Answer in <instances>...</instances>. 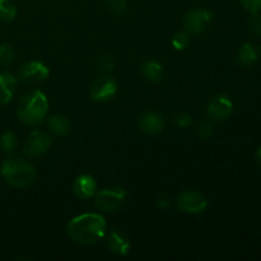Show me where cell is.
<instances>
[{"label": "cell", "instance_id": "cell-18", "mask_svg": "<svg viewBox=\"0 0 261 261\" xmlns=\"http://www.w3.org/2000/svg\"><path fill=\"white\" fill-rule=\"evenodd\" d=\"M17 15V8L10 0H0V19L9 22Z\"/></svg>", "mask_w": 261, "mask_h": 261}, {"label": "cell", "instance_id": "cell-28", "mask_svg": "<svg viewBox=\"0 0 261 261\" xmlns=\"http://www.w3.org/2000/svg\"><path fill=\"white\" fill-rule=\"evenodd\" d=\"M171 204H172V203H171L170 199L165 198V196H161V198L157 200V205L160 206V208H162V209L170 208Z\"/></svg>", "mask_w": 261, "mask_h": 261}, {"label": "cell", "instance_id": "cell-23", "mask_svg": "<svg viewBox=\"0 0 261 261\" xmlns=\"http://www.w3.org/2000/svg\"><path fill=\"white\" fill-rule=\"evenodd\" d=\"M114 66H115V61L111 55H102L101 58L98 59V68L101 69L105 74L110 73V71L114 69Z\"/></svg>", "mask_w": 261, "mask_h": 261}, {"label": "cell", "instance_id": "cell-7", "mask_svg": "<svg viewBox=\"0 0 261 261\" xmlns=\"http://www.w3.org/2000/svg\"><path fill=\"white\" fill-rule=\"evenodd\" d=\"M51 147V137L43 132H33L23 145V153L28 157H40Z\"/></svg>", "mask_w": 261, "mask_h": 261}, {"label": "cell", "instance_id": "cell-3", "mask_svg": "<svg viewBox=\"0 0 261 261\" xmlns=\"http://www.w3.org/2000/svg\"><path fill=\"white\" fill-rule=\"evenodd\" d=\"M2 175L13 188H25L36 178V170L31 163L20 158H8L2 166Z\"/></svg>", "mask_w": 261, "mask_h": 261}, {"label": "cell", "instance_id": "cell-9", "mask_svg": "<svg viewBox=\"0 0 261 261\" xmlns=\"http://www.w3.org/2000/svg\"><path fill=\"white\" fill-rule=\"evenodd\" d=\"M233 111V103L227 94L221 93L213 97L208 106V116L214 121H223L228 119Z\"/></svg>", "mask_w": 261, "mask_h": 261}, {"label": "cell", "instance_id": "cell-14", "mask_svg": "<svg viewBox=\"0 0 261 261\" xmlns=\"http://www.w3.org/2000/svg\"><path fill=\"white\" fill-rule=\"evenodd\" d=\"M261 48L260 46L254 45V43H244L240 47L239 54H237V61L242 66H250L256 63L260 58Z\"/></svg>", "mask_w": 261, "mask_h": 261}, {"label": "cell", "instance_id": "cell-26", "mask_svg": "<svg viewBox=\"0 0 261 261\" xmlns=\"http://www.w3.org/2000/svg\"><path fill=\"white\" fill-rule=\"evenodd\" d=\"M250 25H251V30L255 35L260 36L261 37V15L259 13H254L251 15V20H250Z\"/></svg>", "mask_w": 261, "mask_h": 261}, {"label": "cell", "instance_id": "cell-25", "mask_svg": "<svg viewBox=\"0 0 261 261\" xmlns=\"http://www.w3.org/2000/svg\"><path fill=\"white\" fill-rule=\"evenodd\" d=\"M175 122L178 127L186 129V127H189L193 124V120H191V116L189 114H186V112H180V114H177V116L175 117Z\"/></svg>", "mask_w": 261, "mask_h": 261}, {"label": "cell", "instance_id": "cell-17", "mask_svg": "<svg viewBox=\"0 0 261 261\" xmlns=\"http://www.w3.org/2000/svg\"><path fill=\"white\" fill-rule=\"evenodd\" d=\"M48 127L56 135H66L70 132V122L63 115H55L48 119Z\"/></svg>", "mask_w": 261, "mask_h": 261}, {"label": "cell", "instance_id": "cell-20", "mask_svg": "<svg viewBox=\"0 0 261 261\" xmlns=\"http://www.w3.org/2000/svg\"><path fill=\"white\" fill-rule=\"evenodd\" d=\"M190 43V33L188 31H180L172 38V46L176 50H185Z\"/></svg>", "mask_w": 261, "mask_h": 261}, {"label": "cell", "instance_id": "cell-1", "mask_svg": "<svg viewBox=\"0 0 261 261\" xmlns=\"http://www.w3.org/2000/svg\"><path fill=\"white\" fill-rule=\"evenodd\" d=\"M106 222L103 217L94 213H86L71 219L68 224V233L75 242L93 245L103 237Z\"/></svg>", "mask_w": 261, "mask_h": 261}, {"label": "cell", "instance_id": "cell-8", "mask_svg": "<svg viewBox=\"0 0 261 261\" xmlns=\"http://www.w3.org/2000/svg\"><path fill=\"white\" fill-rule=\"evenodd\" d=\"M116 81L110 75L99 76L91 87V97L98 102L110 101L116 94Z\"/></svg>", "mask_w": 261, "mask_h": 261}, {"label": "cell", "instance_id": "cell-6", "mask_svg": "<svg viewBox=\"0 0 261 261\" xmlns=\"http://www.w3.org/2000/svg\"><path fill=\"white\" fill-rule=\"evenodd\" d=\"M176 203L181 211L191 214L201 213L208 206V200L205 196L196 191H184L177 196Z\"/></svg>", "mask_w": 261, "mask_h": 261}, {"label": "cell", "instance_id": "cell-27", "mask_svg": "<svg viewBox=\"0 0 261 261\" xmlns=\"http://www.w3.org/2000/svg\"><path fill=\"white\" fill-rule=\"evenodd\" d=\"M198 134H199V138L204 140L211 138V135L213 134V124H211V122H204V124L199 127Z\"/></svg>", "mask_w": 261, "mask_h": 261}, {"label": "cell", "instance_id": "cell-4", "mask_svg": "<svg viewBox=\"0 0 261 261\" xmlns=\"http://www.w3.org/2000/svg\"><path fill=\"white\" fill-rule=\"evenodd\" d=\"M126 191L121 188L105 189L96 194V206L103 212H116L124 204Z\"/></svg>", "mask_w": 261, "mask_h": 261}, {"label": "cell", "instance_id": "cell-16", "mask_svg": "<svg viewBox=\"0 0 261 261\" xmlns=\"http://www.w3.org/2000/svg\"><path fill=\"white\" fill-rule=\"evenodd\" d=\"M142 73L149 82H160L163 75V68L157 60H148L143 64Z\"/></svg>", "mask_w": 261, "mask_h": 261}, {"label": "cell", "instance_id": "cell-10", "mask_svg": "<svg viewBox=\"0 0 261 261\" xmlns=\"http://www.w3.org/2000/svg\"><path fill=\"white\" fill-rule=\"evenodd\" d=\"M50 74L47 66L38 61H31V63L24 64L20 66L19 78L24 82H42Z\"/></svg>", "mask_w": 261, "mask_h": 261}, {"label": "cell", "instance_id": "cell-24", "mask_svg": "<svg viewBox=\"0 0 261 261\" xmlns=\"http://www.w3.org/2000/svg\"><path fill=\"white\" fill-rule=\"evenodd\" d=\"M244 8L246 10H249L251 14L254 13H259L261 10V0H240Z\"/></svg>", "mask_w": 261, "mask_h": 261}, {"label": "cell", "instance_id": "cell-13", "mask_svg": "<svg viewBox=\"0 0 261 261\" xmlns=\"http://www.w3.org/2000/svg\"><path fill=\"white\" fill-rule=\"evenodd\" d=\"M18 79L10 73L0 74V105H5L12 99L17 88Z\"/></svg>", "mask_w": 261, "mask_h": 261}, {"label": "cell", "instance_id": "cell-12", "mask_svg": "<svg viewBox=\"0 0 261 261\" xmlns=\"http://www.w3.org/2000/svg\"><path fill=\"white\" fill-rule=\"evenodd\" d=\"M165 127V120L160 114L147 112L139 119V129L145 134H158Z\"/></svg>", "mask_w": 261, "mask_h": 261}, {"label": "cell", "instance_id": "cell-5", "mask_svg": "<svg viewBox=\"0 0 261 261\" xmlns=\"http://www.w3.org/2000/svg\"><path fill=\"white\" fill-rule=\"evenodd\" d=\"M213 20V13L208 9L189 10L184 17V27L189 33H200L209 27Z\"/></svg>", "mask_w": 261, "mask_h": 261}, {"label": "cell", "instance_id": "cell-19", "mask_svg": "<svg viewBox=\"0 0 261 261\" xmlns=\"http://www.w3.org/2000/svg\"><path fill=\"white\" fill-rule=\"evenodd\" d=\"M18 145L17 135L12 132H7L0 138V147L7 153H13Z\"/></svg>", "mask_w": 261, "mask_h": 261}, {"label": "cell", "instance_id": "cell-11", "mask_svg": "<svg viewBox=\"0 0 261 261\" xmlns=\"http://www.w3.org/2000/svg\"><path fill=\"white\" fill-rule=\"evenodd\" d=\"M73 190L78 198L87 200V199H91L92 196L96 195L97 182L92 176L82 175L74 181Z\"/></svg>", "mask_w": 261, "mask_h": 261}, {"label": "cell", "instance_id": "cell-21", "mask_svg": "<svg viewBox=\"0 0 261 261\" xmlns=\"http://www.w3.org/2000/svg\"><path fill=\"white\" fill-rule=\"evenodd\" d=\"M14 61V50L10 45L4 43L0 46V65L8 66Z\"/></svg>", "mask_w": 261, "mask_h": 261}, {"label": "cell", "instance_id": "cell-22", "mask_svg": "<svg viewBox=\"0 0 261 261\" xmlns=\"http://www.w3.org/2000/svg\"><path fill=\"white\" fill-rule=\"evenodd\" d=\"M107 8L115 15H120L126 10V0H106Z\"/></svg>", "mask_w": 261, "mask_h": 261}, {"label": "cell", "instance_id": "cell-2", "mask_svg": "<svg viewBox=\"0 0 261 261\" xmlns=\"http://www.w3.org/2000/svg\"><path fill=\"white\" fill-rule=\"evenodd\" d=\"M47 111V98L40 91H32L24 94L18 106V116H19L20 121L30 126L40 125L45 120Z\"/></svg>", "mask_w": 261, "mask_h": 261}, {"label": "cell", "instance_id": "cell-15", "mask_svg": "<svg viewBox=\"0 0 261 261\" xmlns=\"http://www.w3.org/2000/svg\"><path fill=\"white\" fill-rule=\"evenodd\" d=\"M107 246L114 254L126 255L130 250V240L121 232L112 231L107 237Z\"/></svg>", "mask_w": 261, "mask_h": 261}, {"label": "cell", "instance_id": "cell-29", "mask_svg": "<svg viewBox=\"0 0 261 261\" xmlns=\"http://www.w3.org/2000/svg\"><path fill=\"white\" fill-rule=\"evenodd\" d=\"M257 160L261 163V148H259V150H257Z\"/></svg>", "mask_w": 261, "mask_h": 261}]
</instances>
